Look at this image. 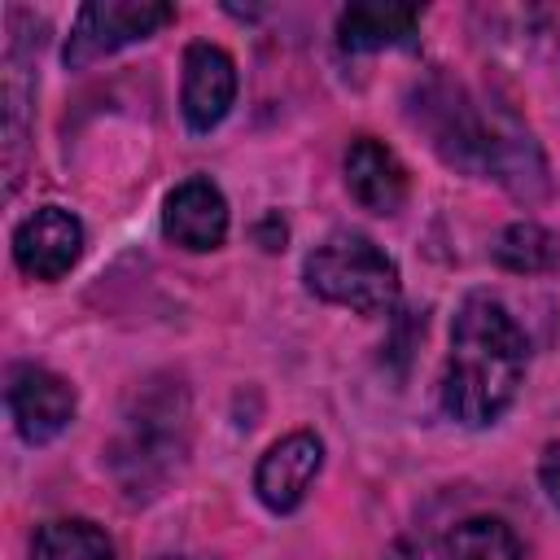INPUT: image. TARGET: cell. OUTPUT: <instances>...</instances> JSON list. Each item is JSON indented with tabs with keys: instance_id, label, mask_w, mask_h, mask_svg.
<instances>
[{
	"instance_id": "1",
	"label": "cell",
	"mask_w": 560,
	"mask_h": 560,
	"mask_svg": "<svg viewBox=\"0 0 560 560\" xmlns=\"http://www.w3.org/2000/svg\"><path fill=\"white\" fill-rule=\"evenodd\" d=\"M525 332L503 302L472 293L451 324V354L442 368V411L468 429L494 424L525 381Z\"/></svg>"
},
{
	"instance_id": "2",
	"label": "cell",
	"mask_w": 560,
	"mask_h": 560,
	"mask_svg": "<svg viewBox=\"0 0 560 560\" xmlns=\"http://www.w3.org/2000/svg\"><path fill=\"white\" fill-rule=\"evenodd\" d=\"M306 289L332 306L354 315H385L398 302V267L394 258L363 232H328L306 254Z\"/></svg>"
},
{
	"instance_id": "3",
	"label": "cell",
	"mask_w": 560,
	"mask_h": 560,
	"mask_svg": "<svg viewBox=\"0 0 560 560\" xmlns=\"http://www.w3.org/2000/svg\"><path fill=\"white\" fill-rule=\"evenodd\" d=\"M166 22H175V9L158 4V0H92L79 9L61 57L70 70H83L136 39L158 35Z\"/></svg>"
},
{
	"instance_id": "4",
	"label": "cell",
	"mask_w": 560,
	"mask_h": 560,
	"mask_svg": "<svg viewBox=\"0 0 560 560\" xmlns=\"http://www.w3.org/2000/svg\"><path fill=\"white\" fill-rule=\"evenodd\" d=\"M4 398H9V416H13L18 433H22L31 446L52 442V438L74 420V407H79L74 385H70L66 376L39 368V363H18V368L9 372Z\"/></svg>"
},
{
	"instance_id": "5",
	"label": "cell",
	"mask_w": 560,
	"mask_h": 560,
	"mask_svg": "<svg viewBox=\"0 0 560 560\" xmlns=\"http://www.w3.org/2000/svg\"><path fill=\"white\" fill-rule=\"evenodd\" d=\"M236 101V61L219 44H188L184 48V88H179V109L188 131L206 136L214 131Z\"/></svg>"
},
{
	"instance_id": "6",
	"label": "cell",
	"mask_w": 560,
	"mask_h": 560,
	"mask_svg": "<svg viewBox=\"0 0 560 560\" xmlns=\"http://www.w3.org/2000/svg\"><path fill=\"white\" fill-rule=\"evenodd\" d=\"M83 254V223L61 206H39L13 232V258L31 280H61Z\"/></svg>"
},
{
	"instance_id": "7",
	"label": "cell",
	"mask_w": 560,
	"mask_h": 560,
	"mask_svg": "<svg viewBox=\"0 0 560 560\" xmlns=\"http://www.w3.org/2000/svg\"><path fill=\"white\" fill-rule=\"evenodd\" d=\"M319 468H324V442L315 433L298 429L267 446V455L254 468V490L271 512H293L306 499Z\"/></svg>"
},
{
	"instance_id": "8",
	"label": "cell",
	"mask_w": 560,
	"mask_h": 560,
	"mask_svg": "<svg viewBox=\"0 0 560 560\" xmlns=\"http://www.w3.org/2000/svg\"><path fill=\"white\" fill-rule=\"evenodd\" d=\"M162 232L179 245V249H219L228 236V201L219 192L214 179L192 175L184 184H175L162 201Z\"/></svg>"
},
{
	"instance_id": "9",
	"label": "cell",
	"mask_w": 560,
	"mask_h": 560,
	"mask_svg": "<svg viewBox=\"0 0 560 560\" xmlns=\"http://www.w3.org/2000/svg\"><path fill=\"white\" fill-rule=\"evenodd\" d=\"M346 188L350 197L372 210V214H398L407 192H411V175L398 162V153L372 136H359L346 149Z\"/></svg>"
},
{
	"instance_id": "10",
	"label": "cell",
	"mask_w": 560,
	"mask_h": 560,
	"mask_svg": "<svg viewBox=\"0 0 560 560\" xmlns=\"http://www.w3.org/2000/svg\"><path fill=\"white\" fill-rule=\"evenodd\" d=\"M416 26H420V9L416 4L363 0V4L341 9V18H337V44L346 52H376V48L411 44Z\"/></svg>"
},
{
	"instance_id": "11",
	"label": "cell",
	"mask_w": 560,
	"mask_h": 560,
	"mask_svg": "<svg viewBox=\"0 0 560 560\" xmlns=\"http://www.w3.org/2000/svg\"><path fill=\"white\" fill-rule=\"evenodd\" d=\"M433 560H521V542L499 516H468L442 534Z\"/></svg>"
},
{
	"instance_id": "12",
	"label": "cell",
	"mask_w": 560,
	"mask_h": 560,
	"mask_svg": "<svg viewBox=\"0 0 560 560\" xmlns=\"http://www.w3.org/2000/svg\"><path fill=\"white\" fill-rule=\"evenodd\" d=\"M31 560H114V542L92 521H48L35 529Z\"/></svg>"
},
{
	"instance_id": "13",
	"label": "cell",
	"mask_w": 560,
	"mask_h": 560,
	"mask_svg": "<svg viewBox=\"0 0 560 560\" xmlns=\"http://www.w3.org/2000/svg\"><path fill=\"white\" fill-rule=\"evenodd\" d=\"M494 262L508 267V271H516V276L551 271V267L560 262V245H556V236H551L547 228H538V223L525 219V223H512V228L499 232V241H494Z\"/></svg>"
},
{
	"instance_id": "14",
	"label": "cell",
	"mask_w": 560,
	"mask_h": 560,
	"mask_svg": "<svg viewBox=\"0 0 560 560\" xmlns=\"http://www.w3.org/2000/svg\"><path fill=\"white\" fill-rule=\"evenodd\" d=\"M538 481H542L547 499L560 508V442H547V446H542V459H538Z\"/></svg>"
}]
</instances>
